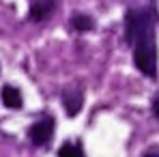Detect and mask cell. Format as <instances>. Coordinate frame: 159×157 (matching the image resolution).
Masks as SVG:
<instances>
[{"label": "cell", "mask_w": 159, "mask_h": 157, "mask_svg": "<svg viewBox=\"0 0 159 157\" xmlns=\"http://www.w3.org/2000/svg\"><path fill=\"white\" fill-rule=\"evenodd\" d=\"M133 60H135V67L148 76V78H155L157 76V43H155V28H148L144 30L135 43H133Z\"/></svg>", "instance_id": "obj_1"}, {"label": "cell", "mask_w": 159, "mask_h": 157, "mask_svg": "<svg viewBox=\"0 0 159 157\" xmlns=\"http://www.w3.org/2000/svg\"><path fill=\"white\" fill-rule=\"evenodd\" d=\"M155 13L148 9H129L125 13V39L127 43H135V39L148 30L155 28Z\"/></svg>", "instance_id": "obj_2"}, {"label": "cell", "mask_w": 159, "mask_h": 157, "mask_svg": "<svg viewBox=\"0 0 159 157\" xmlns=\"http://www.w3.org/2000/svg\"><path fill=\"white\" fill-rule=\"evenodd\" d=\"M28 136H30V140H32L34 146H45V144L52 140V136H54V121L50 118V116L37 121V123L30 127Z\"/></svg>", "instance_id": "obj_3"}, {"label": "cell", "mask_w": 159, "mask_h": 157, "mask_svg": "<svg viewBox=\"0 0 159 157\" xmlns=\"http://www.w3.org/2000/svg\"><path fill=\"white\" fill-rule=\"evenodd\" d=\"M62 104L67 108V114H69V116L78 114L80 108H82V93H80V88H69V90H65V93H62Z\"/></svg>", "instance_id": "obj_4"}, {"label": "cell", "mask_w": 159, "mask_h": 157, "mask_svg": "<svg viewBox=\"0 0 159 157\" xmlns=\"http://www.w3.org/2000/svg\"><path fill=\"white\" fill-rule=\"evenodd\" d=\"M54 11V0H34L30 7V20L32 22H41L45 17H50Z\"/></svg>", "instance_id": "obj_5"}, {"label": "cell", "mask_w": 159, "mask_h": 157, "mask_svg": "<svg viewBox=\"0 0 159 157\" xmlns=\"http://www.w3.org/2000/svg\"><path fill=\"white\" fill-rule=\"evenodd\" d=\"M2 104L11 110H20L22 108V93L15 88V86H4L2 88Z\"/></svg>", "instance_id": "obj_6"}, {"label": "cell", "mask_w": 159, "mask_h": 157, "mask_svg": "<svg viewBox=\"0 0 159 157\" xmlns=\"http://www.w3.org/2000/svg\"><path fill=\"white\" fill-rule=\"evenodd\" d=\"M71 26L75 32H90L93 30V17H88V15H84V13H75L73 17H71Z\"/></svg>", "instance_id": "obj_7"}, {"label": "cell", "mask_w": 159, "mask_h": 157, "mask_svg": "<svg viewBox=\"0 0 159 157\" xmlns=\"http://www.w3.org/2000/svg\"><path fill=\"white\" fill-rule=\"evenodd\" d=\"M58 157H84V153H82V146L67 142V144H62V146H60Z\"/></svg>", "instance_id": "obj_8"}, {"label": "cell", "mask_w": 159, "mask_h": 157, "mask_svg": "<svg viewBox=\"0 0 159 157\" xmlns=\"http://www.w3.org/2000/svg\"><path fill=\"white\" fill-rule=\"evenodd\" d=\"M153 112H155V116L159 118V95L155 97V101H153Z\"/></svg>", "instance_id": "obj_9"}, {"label": "cell", "mask_w": 159, "mask_h": 157, "mask_svg": "<svg viewBox=\"0 0 159 157\" xmlns=\"http://www.w3.org/2000/svg\"><path fill=\"white\" fill-rule=\"evenodd\" d=\"M142 157H159V149H151L148 153H144Z\"/></svg>", "instance_id": "obj_10"}]
</instances>
